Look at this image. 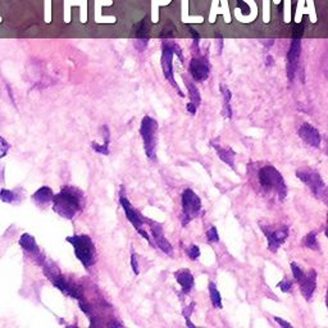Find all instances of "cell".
Masks as SVG:
<instances>
[{"label": "cell", "instance_id": "6da1fadb", "mask_svg": "<svg viewBox=\"0 0 328 328\" xmlns=\"http://www.w3.org/2000/svg\"><path fill=\"white\" fill-rule=\"evenodd\" d=\"M84 207V195L74 187L66 186L53 197V209L66 219L74 218Z\"/></svg>", "mask_w": 328, "mask_h": 328}, {"label": "cell", "instance_id": "7a4b0ae2", "mask_svg": "<svg viewBox=\"0 0 328 328\" xmlns=\"http://www.w3.org/2000/svg\"><path fill=\"white\" fill-rule=\"evenodd\" d=\"M258 178H259L260 186H262V189L265 192L277 195L281 200H283L286 197V182H284L281 172L276 167L269 166V164L262 167L259 170V173H258Z\"/></svg>", "mask_w": 328, "mask_h": 328}, {"label": "cell", "instance_id": "3957f363", "mask_svg": "<svg viewBox=\"0 0 328 328\" xmlns=\"http://www.w3.org/2000/svg\"><path fill=\"white\" fill-rule=\"evenodd\" d=\"M73 246L77 259L82 263L86 269H89L96 260V249L93 240L88 235H73L66 238Z\"/></svg>", "mask_w": 328, "mask_h": 328}, {"label": "cell", "instance_id": "277c9868", "mask_svg": "<svg viewBox=\"0 0 328 328\" xmlns=\"http://www.w3.org/2000/svg\"><path fill=\"white\" fill-rule=\"evenodd\" d=\"M296 177L309 187L312 194L318 200L328 204V186L322 180L318 171L309 167H301L296 171Z\"/></svg>", "mask_w": 328, "mask_h": 328}, {"label": "cell", "instance_id": "5b68a950", "mask_svg": "<svg viewBox=\"0 0 328 328\" xmlns=\"http://www.w3.org/2000/svg\"><path fill=\"white\" fill-rule=\"evenodd\" d=\"M44 273L47 274V277L50 279V282L57 287L58 290L62 291L64 295L76 299V300L78 301L84 299V293H82L81 290V286L74 283V282L69 281V279H67L64 276H62V274L59 273V271H58L55 267H53L52 264L44 265Z\"/></svg>", "mask_w": 328, "mask_h": 328}, {"label": "cell", "instance_id": "8992f818", "mask_svg": "<svg viewBox=\"0 0 328 328\" xmlns=\"http://www.w3.org/2000/svg\"><path fill=\"white\" fill-rule=\"evenodd\" d=\"M159 125L154 118L145 115L140 125V135L144 141V149L149 159H155L156 146H158Z\"/></svg>", "mask_w": 328, "mask_h": 328}, {"label": "cell", "instance_id": "52a82bcc", "mask_svg": "<svg viewBox=\"0 0 328 328\" xmlns=\"http://www.w3.org/2000/svg\"><path fill=\"white\" fill-rule=\"evenodd\" d=\"M291 271H293L294 278H295V281L299 283V287H300L301 295L306 301H309L312 299L313 294H314L315 287H317V271L309 269V272L305 273L299 267L298 263L295 262L291 263Z\"/></svg>", "mask_w": 328, "mask_h": 328}, {"label": "cell", "instance_id": "ba28073f", "mask_svg": "<svg viewBox=\"0 0 328 328\" xmlns=\"http://www.w3.org/2000/svg\"><path fill=\"white\" fill-rule=\"evenodd\" d=\"M181 204H182L181 222H182V226H186L189 222L199 216L201 211V200L194 190L186 189L181 195Z\"/></svg>", "mask_w": 328, "mask_h": 328}, {"label": "cell", "instance_id": "9c48e42d", "mask_svg": "<svg viewBox=\"0 0 328 328\" xmlns=\"http://www.w3.org/2000/svg\"><path fill=\"white\" fill-rule=\"evenodd\" d=\"M173 54H175V44L168 40L163 41V45H161V68H163L164 77L177 90L178 95L185 96L181 89L178 88L177 84H176L175 74H173Z\"/></svg>", "mask_w": 328, "mask_h": 328}, {"label": "cell", "instance_id": "30bf717a", "mask_svg": "<svg viewBox=\"0 0 328 328\" xmlns=\"http://www.w3.org/2000/svg\"><path fill=\"white\" fill-rule=\"evenodd\" d=\"M260 230L265 235L268 242V250L272 253H276L289 237V227L286 224H282L279 227H268L260 223Z\"/></svg>", "mask_w": 328, "mask_h": 328}, {"label": "cell", "instance_id": "8fae6325", "mask_svg": "<svg viewBox=\"0 0 328 328\" xmlns=\"http://www.w3.org/2000/svg\"><path fill=\"white\" fill-rule=\"evenodd\" d=\"M301 37L299 36H293V41H291L290 49L287 53V77L289 81L293 82L295 78L296 69H298L299 58H300L301 52Z\"/></svg>", "mask_w": 328, "mask_h": 328}, {"label": "cell", "instance_id": "7c38bea8", "mask_svg": "<svg viewBox=\"0 0 328 328\" xmlns=\"http://www.w3.org/2000/svg\"><path fill=\"white\" fill-rule=\"evenodd\" d=\"M150 223V231L151 236H153L154 243L156 245V248L161 250L168 257H173L175 252H173V246L171 245L170 241L166 238L163 232V227H161L159 223H155V222H149Z\"/></svg>", "mask_w": 328, "mask_h": 328}, {"label": "cell", "instance_id": "4fadbf2b", "mask_svg": "<svg viewBox=\"0 0 328 328\" xmlns=\"http://www.w3.org/2000/svg\"><path fill=\"white\" fill-rule=\"evenodd\" d=\"M189 69L192 78L197 82L205 81L209 77V73H211V67H209L208 60L201 57L191 59Z\"/></svg>", "mask_w": 328, "mask_h": 328}, {"label": "cell", "instance_id": "5bb4252c", "mask_svg": "<svg viewBox=\"0 0 328 328\" xmlns=\"http://www.w3.org/2000/svg\"><path fill=\"white\" fill-rule=\"evenodd\" d=\"M298 134L299 136H300V139L309 146H313V148H319L320 146L322 136H320L319 131H318L314 126H312L310 123H303V125L299 127Z\"/></svg>", "mask_w": 328, "mask_h": 328}, {"label": "cell", "instance_id": "9a60e30c", "mask_svg": "<svg viewBox=\"0 0 328 328\" xmlns=\"http://www.w3.org/2000/svg\"><path fill=\"white\" fill-rule=\"evenodd\" d=\"M119 202L122 205L123 211H125V214H126L127 219L131 222V224L135 227V230H140V228L144 227V223H145V218L136 211V209L132 207V204L130 202V200L125 196L119 197Z\"/></svg>", "mask_w": 328, "mask_h": 328}, {"label": "cell", "instance_id": "2e32d148", "mask_svg": "<svg viewBox=\"0 0 328 328\" xmlns=\"http://www.w3.org/2000/svg\"><path fill=\"white\" fill-rule=\"evenodd\" d=\"M175 278H176V281L178 282V284L181 286V291H182V294L191 293V290L194 289L195 278L189 269L182 268V269H178V271H176Z\"/></svg>", "mask_w": 328, "mask_h": 328}, {"label": "cell", "instance_id": "e0dca14e", "mask_svg": "<svg viewBox=\"0 0 328 328\" xmlns=\"http://www.w3.org/2000/svg\"><path fill=\"white\" fill-rule=\"evenodd\" d=\"M19 246H21L25 252L30 253L36 262H41V252L40 249H38L35 237H33L32 235H30V233H23V235L21 236V238H19Z\"/></svg>", "mask_w": 328, "mask_h": 328}, {"label": "cell", "instance_id": "ac0fdd59", "mask_svg": "<svg viewBox=\"0 0 328 328\" xmlns=\"http://www.w3.org/2000/svg\"><path fill=\"white\" fill-rule=\"evenodd\" d=\"M183 79H185V85H186L187 91H189V98H190V101L187 103L186 109L187 112L191 113V114H195L197 108H199L200 103H201V96H200L199 90H197V88L192 84V82H190L187 78H183Z\"/></svg>", "mask_w": 328, "mask_h": 328}, {"label": "cell", "instance_id": "d6986e66", "mask_svg": "<svg viewBox=\"0 0 328 328\" xmlns=\"http://www.w3.org/2000/svg\"><path fill=\"white\" fill-rule=\"evenodd\" d=\"M134 36L137 43H139L140 49H145L149 41V27L148 23H146V19H142V21H140V22L135 26Z\"/></svg>", "mask_w": 328, "mask_h": 328}, {"label": "cell", "instance_id": "ffe728a7", "mask_svg": "<svg viewBox=\"0 0 328 328\" xmlns=\"http://www.w3.org/2000/svg\"><path fill=\"white\" fill-rule=\"evenodd\" d=\"M213 148L216 149L217 155L221 160H223L224 163L230 166L231 168H235V158H236V153L232 148L230 146H221V145H216V144H212Z\"/></svg>", "mask_w": 328, "mask_h": 328}, {"label": "cell", "instance_id": "44dd1931", "mask_svg": "<svg viewBox=\"0 0 328 328\" xmlns=\"http://www.w3.org/2000/svg\"><path fill=\"white\" fill-rule=\"evenodd\" d=\"M53 197H54V192L50 187L43 186L32 195V200L35 201V204H37L38 207H45V205L50 204L53 201Z\"/></svg>", "mask_w": 328, "mask_h": 328}, {"label": "cell", "instance_id": "7402d4cb", "mask_svg": "<svg viewBox=\"0 0 328 328\" xmlns=\"http://www.w3.org/2000/svg\"><path fill=\"white\" fill-rule=\"evenodd\" d=\"M221 93L224 98V107H223V114L226 115V118L231 119L232 118V108H231V98L232 94L228 90L226 86H221Z\"/></svg>", "mask_w": 328, "mask_h": 328}, {"label": "cell", "instance_id": "603a6c76", "mask_svg": "<svg viewBox=\"0 0 328 328\" xmlns=\"http://www.w3.org/2000/svg\"><path fill=\"white\" fill-rule=\"evenodd\" d=\"M209 296H211V301L216 309H222L223 308L221 294H219L218 289H217V286L213 282H209Z\"/></svg>", "mask_w": 328, "mask_h": 328}, {"label": "cell", "instance_id": "cb8c5ba5", "mask_svg": "<svg viewBox=\"0 0 328 328\" xmlns=\"http://www.w3.org/2000/svg\"><path fill=\"white\" fill-rule=\"evenodd\" d=\"M303 245L310 250H319V242H318L317 232L312 231V232L308 233V235L304 237Z\"/></svg>", "mask_w": 328, "mask_h": 328}, {"label": "cell", "instance_id": "d4e9b609", "mask_svg": "<svg viewBox=\"0 0 328 328\" xmlns=\"http://www.w3.org/2000/svg\"><path fill=\"white\" fill-rule=\"evenodd\" d=\"M109 142H110V135H108L105 137L104 144H98V142H91V148L99 154H103V155H108L109 154Z\"/></svg>", "mask_w": 328, "mask_h": 328}, {"label": "cell", "instance_id": "484cf974", "mask_svg": "<svg viewBox=\"0 0 328 328\" xmlns=\"http://www.w3.org/2000/svg\"><path fill=\"white\" fill-rule=\"evenodd\" d=\"M0 200L4 202H8V204H14L19 200V195L17 192L11 191V190L3 189L0 191Z\"/></svg>", "mask_w": 328, "mask_h": 328}, {"label": "cell", "instance_id": "4316f807", "mask_svg": "<svg viewBox=\"0 0 328 328\" xmlns=\"http://www.w3.org/2000/svg\"><path fill=\"white\" fill-rule=\"evenodd\" d=\"M195 305H196V304L191 303L189 306H187V308H185V309H183V312H182L183 317H185V319H186V324L189 325V327H195V324H192L191 320H190V317H191L192 312H194Z\"/></svg>", "mask_w": 328, "mask_h": 328}, {"label": "cell", "instance_id": "83f0119b", "mask_svg": "<svg viewBox=\"0 0 328 328\" xmlns=\"http://www.w3.org/2000/svg\"><path fill=\"white\" fill-rule=\"evenodd\" d=\"M186 254H187V257H189L191 260H196L197 258L200 257L199 246H196V245H190L189 248H187V249H186Z\"/></svg>", "mask_w": 328, "mask_h": 328}, {"label": "cell", "instance_id": "f1b7e54d", "mask_svg": "<svg viewBox=\"0 0 328 328\" xmlns=\"http://www.w3.org/2000/svg\"><path fill=\"white\" fill-rule=\"evenodd\" d=\"M207 240L209 241V242H218L219 241V235H218V231H217V228L214 227H211L208 231H207Z\"/></svg>", "mask_w": 328, "mask_h": 328}, {"label": "cell", "instance_id": "f546056e", "mask_svg": "<svg viewBox=\"0 0 328 328\" xmlns=\"http://www.w3.org/2000/svg\"><path fill=\"white\" fill-rule=\"evenodd\" d=\"M173 36H175V28H173L172 25H168L167 27H164L160 33V37L163 38V40H171Z\"/></svg>", "mask_w": 328, "mask_h": 328}, {"label": "cell", "instance_id": "4dcf8cb0", "mask_svg": "<svg viewBox=\"0 0 328 328\" xmlns=\"http://www.w3.org/2000/svg\"><path fill=\"white\" fill-rule=\"evenodd\" d=\"M277 287H278L282 293H290V291L293 290V281H290V279H282V281L277 284Z\"/></svg>", "mask_w": 328, "mask_h": 328}, {"label": "cell", "instance_id": "1f68e13d", "mask_svg": "<svg viewBox=\"0 0 328 328\" xmlns=\"http://www.w3.org/2000/svg\"><path fill=\"white\" fill-rule=\"evenodd\" d=\"M9 149H11V145L8 144V141H6L4 137H0V158H3L8 154Z\"/></svg>", "mask_w": 328, "mask_h": 328}, {"label": "cell", "instance_id": "d6a6232c", "mask_svg": "<svg viewBox=\"0 0 328 328\" xmlns=\"http://www.w3.org/2000/svg\"><path fill=\"white\" fill-rule=\"evenodd\" d=\"M131 265H132V269H134V273L139 274L140 273V269H139V263H137V255L135 254L134 252H132L131 254Z\"/></svg>", "mask_w": 328, "mask_h": 328}, {"label": "cell", "instance_id": "836d02e7", "mask_svg": "<svg viewBox=\"0 0 328 328\" xmlns=\"http://www.w3.org/2000/svg\"><path fill=\"white\" fill-rule=\"evenodd\" d=\"M237 7L242 11L243 14H249L250 13V7L243 2V0H237Z\"/></svg>", "mask_w": 328, "mask_h": 328}, {"label": "cell", "instance_id": "e575fe53", "mask_svg": "<svg viewBox=\"0 0 328 328\" xmlns=\"http://www.w3.org/2000/svg\"><path fill=\"white\" fill-rule=\"evenodd\" d=\"M187 28H189V33H191L192 37H194V45H195V47H197V45H199L200 35L196 32V31L194 30V28L191 27V26H187Z\"/></svg>", "mask_w": 328, "mask_h": 328}, {"label": "cell", "instance_id": "d590c367", "mask_svg": "<svg viewBox=\"0 0 328 328\" xmlns=\"http://www.w3.org/2000/svg\"><path fill=\"white\" fill-rule=\"evenodd\" d=\"M274 318V320H276L277 323H278L279 325H282V327H286V328H290L291 327V324L289 322H286V320H283V319H281V318L279 317H273Z\"/></svg>", "mask_w": 328, "mask_h": 328}, {"label": "cell", "instance_id": "8d00e7d4", "mask_svg": "<svg viewBox=\"0 0 328 328\" xmlns=\"http://www.w3.org/2000/svg\"><path fill=\"white\" fill-rule=\"evenodd\" d=\"M273 66V57H271V55H268L267 57V66Z\"/></svg>", "mask_w": 328, "mask_h": 328}, {"label": "cell", "instance_id": "74e56055", "mask_svg": "<svg viewBox=\"0 0 328 328\" xmlns=\"http://www.w3.org/2000/svg\"><path fill=\"white\" fill-rule=\"evenodd\" d=\"M324 233H325V236H327V237H328V214H327V227H325Z\"/></svg>", "mask_w": 328, "mask_h": 328}, {"label": "cell", "instance_id": "f35d334b", "mask_svg": "<svg viewBox=\"0 0 328 328\" xmlns=\"http://www.w3.org/2000/svg\"><path fill=\"white\" fill-rule=\"evenodd\" d=\"M325 304H327V308H328V289H327V295H325Z\"/></svg>", "mask_w": 328, "mask_h": 328}, {"label": "cell", "instance_id": "ab89813d", "mask_svg": "<svg viewBox=\"0 0 328 328\" xmlns=\"http://www.w3.org/2000/svg\"><path fill=\"white\" fill-rule=\"evenodd\" d=\"M325 151H327V154H328V144H327V148H325Z\"/></svg>", "mask_w": 328, "mask_h": 328}]
</instances>
